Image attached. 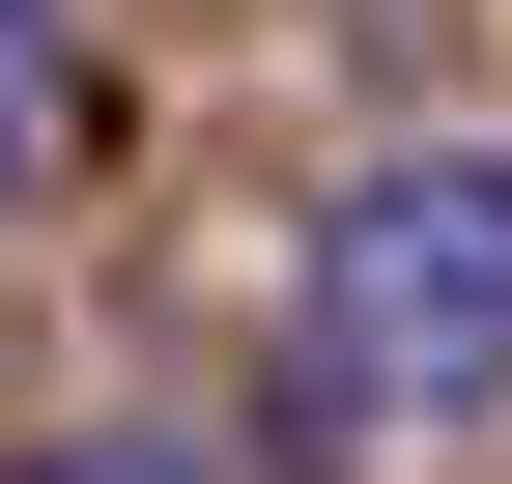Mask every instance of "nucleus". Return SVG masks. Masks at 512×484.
<instances>
[{"label":"nucleus","mask_w":512,"mask_h":484,"mask_svg":"<svg viewBox=\"0 0 512 484\" xmlns=\"http://www.w3.org/2000/svg\"><path fill=\"white\" fill-rule=\"evenodd\" d=\"M285 399L342 456L512 428V143H370L285 257Z\"/></svg>","instance_id":"f257e3e1"},{"label":"nucleus","mask_w":512,"mask_h":484,"mask_svg":"<svg viewBox=\"0 0 512 484\" xmlns=\"http://www.w3.org/2000/svg\"><path fill=\"white\" fill-rule=\"evenodd\" d=\"M86 143V0H0V200Z\"/></svg>","instance_id":"f03ea898"},{"label":"nucleus","mask_w":512,"mask_h":484,"mask_svg":"<svg viewBox=\"0 0 512 484\" xmlns=\"http://www.w3.org/2000/svg\"><path fill=\"white\" fill-rule=\"evenodd\" d=\"M0 484H200V428H29Z\"/></svg>","instance_id":"7ed1b4c3"}]
</instances>
